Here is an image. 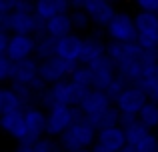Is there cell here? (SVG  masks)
Segmentation results:
<instances>
[{"label":"cell","mask_w":158,"mask_h":152,"mask_svg":"<svg viewBox=\"0 0 158 152\" xmlns=\"http://www.w3.org/2000/svg\"><path fill=\"white\" fill-rule=\"evenodd\" d=\"M86 92H88V88H82L68 78V80L48 86L46 92L40 96L38 106H42L44 110H50L52 106H78L82 102V98L86 96Z\"/></svg>","instance_id":"6da1fadb"},{"label":"cell","mask_w":158,"mask_h":152,"mask_svg":"<svg viewBox=\"0 0 158 152\" xmlns=\"http://www.w3.org/2000/svg\"><path fill=\"white\" fill-rule=\"evenodd\" d=\"M0 30H6L10 34H30V36H44L46 26L36 16L34 10H20L16 8L10 14L0 16Z\"/></svg>","instance_id":"7a4b0ae2"},{"label":"cell","mask_w":158,"mask_h":152,"mask_svg":"<svg viewBox=\"0 0 158 152\" xmlns=\"http://www.w3.org/2000/svg\"><path fill=\"white\" fill-rule=\"evenodd\" d=\"M96 136H98V130L80 112L78 118L74 120V124L58 138V142H60V146L66 152H76L82 148H92L96 144Z\"/></svg>","instance_id":"3957f363"},{"label":"cell","mask_w":158,"mask_h":152,"mask_svg":"<svg viewBox=\"0 0 158 152\" xmlns=\"http://www.w3.org/2000/svg\"><path fill=\"white\" fill-rule=\"evenodd\" d=\"M104 34L112 42H122V44H132L138 40L136 32V20L128 10H116L112 20L106 24Z\"/></svg>","instance_id":"277c9868"},{"label":"cell","mask_w":158,"mask_h":152,"mask_svg":"<svg viewBox=\"0 0 158 152\" xmlns=\"http://www.w3.org/2000/svg\"><path fill=\"white\" fill-rule=\"evenodd\" d=\"M106 54H108V58L114 62L118 74L124 76L144 56V48L140 46L138 42L122 44V42H112V40H108V52Z\"/></svg>","instance_id":"5b68a950"},{"label":"cell","mask_w":158,"mask_h":152,"mask_svg":"<svg viewBox=\"0 0 158 152\" xmlns=\"http://www.w3.org/2000/svg\"><path fill=\"white\" fill-rule=\"evenodd\" d=\"M150 102L146 90L138 84H126V88L118 94V98L114 100V106L120 110L122 118H132L138 116L140 110Z\"/></svg>","instance_id":"8992f818"},{"label":"cell","mask_w":158,"mask_h":152,"mask_svg":"<svg viewBox=\"0 0 158 152\" xmlns=\"http://www.w3.org/2000/svg\"><path fill=\"white\" fill-rule=\"evenodd\" d=\"M46 136L58 140L74 124L80 110L78 106H52L50 110H46Z\"/></svg>","instance_id":"52a82bcc"},{"label":"cell","mask_w":158,"mask_h":152,"mask_svg":"<svg viewBox=\"0 0 158 152\" xmlns=\"http://www.w3.org/2000/svg\"><path fill=\"white\" fill-rule=\"evenodd\" d=\"M136 32L138 40L136 42L144 50H158V14L154 12H136Z\"/></svg>","instance_id":"ba28073f"},{"label":"cell","mask_w":158,"mask_h":152,"mask_svg":"<svg viewBox=\"0 0 158 152\" xmlns=\"http://www.w3.org/2000/svg\"><path fill=\"white\" fill-rule=\"evenodd\" d=\"M76 68H78V62H70V60H64V58H60V56H56V58L40 62V78H42L48 86H52V84H56V82L68 80Z\"/></svg>","instance_id":"9c48e42d"},{"label":"cell","mask_w":158,"mask_h":152,"mask_svg":"<svg viewBox=\"0 0 158 152\" xmlns=\"http://www.w3.org/2000/svg\"><path fill=\"white\" fill-rule=\"evenodd\" d=\"M46 110L42 106H26L24 110V122H26V144H36L46 136Z\"/></svg>","instance_id":"30bf717a"},{"label":"cell","mask_w":158,"mask_h":152,"mask_svg":"<svg viewBox=\"0 0 158 152\" xmlns=\"http://www.w3.org/2000/svg\"><path fill=\"white\" fill-rule=\"evenodd\" d=\"M108 52V40L102 38L100 32H88L84 34V42H82V52L80 58H78V64L80 66H90L96 60L104 58Z\"/></svg>","instance_id":"8fae6325"},{"label":"cell","mask_w":158,"mask_h":152,"mask_svg":"<svg viewBox=\"0 0 158 152\" xmlns=\"http://www.w3.org/2000/svg\"><path fill=\"white\" fill-rule=\"evenodd\" d=\"M112 106H114V102H112V98L106 94V90L92 88V90L86 92V96L82 98V102L78 104V110L82 112V116H86L90 120V118L106 112V110L112 108Z\"/></svg>","instance_id":"7c38bea8"},{"label":"cell","mask_w":158,"mask_h":152,"mask_svg":"<svg viewBox=\"0 0 158 152\" xmlns=\"http://www.w3.org/2000/svg\"><path fill=\"white\" fill-rule=\"evenodd\" d=\"M36 52V36L30 34H10V42L6 48V56L14 62L32 58Z\"/></svg>","instance_id":"4fadbf2b"},{"label":"cell","mask_w":158,"mask_h":152,"mask_svg":"<svg viewBox=\"0 0 158 152\" xmlns=\"http://www.w3.org/2000/svg\"><path fill=\"white\" fill-rule=\"evenodd\" d=\"M84 12L90 16L94 28H102L104 30L106 24L112 20V16L116 14V8L112 0H86Z\"/></svg>","instance_id":"5bb4252c"},{"label":"cell","mask_w":158,"mask_h":152,"mask_svg":"<svg viewBox=\"0 0 158 152\" xmlns=\"http://www.w3.org/2000/svg\"><path fill=\"white\" fill-rule=\"evenodd\" d=\"M90 70H92V76H94V88L98 90H108V86L118 76V70H116L114 62L108 58V54L104 58L96 60L94 64H90Z\"/></svg>","instance_id":"9a60e30c"},{"label":"cell","mask_w":158,"mask_h":152,"mask_svg":"<svg viewBox=\"0 0 158 152\" xmlns=\"http://www.w3.org/2000/svg\"><path fill=\"white\" fill-rule=\"evenodd\" d=\"M38 76H40V60H36L34 56H32V58L14 62L10 84L12 82H16V84H32Z\"/></svg>","instance_id":"2e32d148"},{"label":"cell","mask_w":158,"mask_h":152,"mask_svg":"<svg viewBox=\"0 0 158 152\" xmlns=\"http://www.w3.org/2000/svg\"><path fill=\"white\" fill-rule=\"evenodd\" d=\"M34 10L42 22H48L58 14L72 12V4L70 0H34Z\"/></svg>","instance_id":"e0dca14e"},{"label":"cell","mask_w":158,"mask_h":152,"mask_svg":"<svg viewBox=\"0 0 158 152\" xmlns=\"http://www.w3.org/2000/svg\"><path fill=\"white\" fill-rule=\"evenodd\" d=\"M96 144L104 146V148L112 150V152H122L128 146V142H126V134H124L122 126H112V128L98 130Z\"/></svg>","instance_id":"ac0fdd59"},{"label":"cell","mask_w":158,"mask_h":152,"mask_svg":"<svg viewBox=\"0 0 158 152\" xmlns=\"http://www.w3.org/2000/svg\"><path fill=\"white\" fill-rule=\"evenodd\" d=\"M0 124L2 130L16 140L18 144H22L26 140V122H24V112H14V114H4L0 116Z\"/></svg>","instance_id":"d6986e66"},{"label":"cell","mask_w":158,"mask_h":152,"mask_svg":"<svg viewBox=\"0 0 158 152\" xmlns=\"http://www.w3.org/2000/svg\"><path fill=\"white\" fill-rule=\"evenodd\" d=\"M82 42H84V36H80L78 32L64 36V38L58 40V56L70 62H78L82 52Z\"/></svg>","instance_id":"ffe728a7"},{"label":"cell","mask_w":158,"mask_h":152,"mask_svg":"<svg viewBox=\"0 0 158 152\" xmlns=\"http://www.w3.org/2000/svg\"><path fill=\"white\" fill-rule=\"evenodd\" d=\"M44 26H46V34L52 36V38H56V40H60V38H64V36H68V34L74 32L70 12L54 16V18H50L48 22H44Z\"/></svg>","instance_id":"44dd1931"},{"label":"cell","mask_w":158,"mask_h":152,"mask_svg":"<svg viewBox=\"0 0 158 152\" xmlns=\"http://www.w3.org/2000/svg\"><path fill=\"white\" fill-rule=\"evenodd\" d=\"M26 104L22 102V98L16 94V90L12 86H4L0 88V114H14V112H24Z\"/></svg>","instance_id":"7402d4cb"},{"label":"cell","mask_w":158,"mask_h":152,"mask_svg":"<svg viewBox=\"0 0 158 152\" xmlns=\"http://www.w3.org/2000/svg\"><path fill=\"white\" fill-rule=\"evenodd\" d=\"M122 130L124 134H126V142L128 146H136L140 140H144V138L150 134V130L146 128V126L142 124V122L138 120V116H132V118H122Z\"/></svg>","instance_id":"603a6c76"},{"label":"cell","mask_w":158,"mask_h":152,"mask_svg":"<svg viewBox=\"0 0 158 152\" xmlns=\"http://www.w3.org/2000/svg\"><path fill=\"white\" fill-rule=\"evenodd\" d=\"M58 56V40L52 38V36L44 34L36 38V52H34V58L44 62V60H50Z\"/></svg>","instance_id":"cb8c5ba5"},{"label":"cell","mask_w":158,"mask_h":152,"mask_svg":"<svg viewBox=\"0 0 158 152\" xmlns=\"http://www.w3.org/2000/svg\"><path fill=\"white\" fill-rule=\"evenodd\" d=\"M90 124L94 126L96 130H104V128H112V126H120L122 124V114L116 106L108 108L106 112L98 114V116L90 118Z\"/></svg>","instance_id":"d4e9b609"},{"label":"cell","mask_w":158,"mask_h":152,"mask_svg":"<svg viewBox=\"0 0 158 152\" xmlns=\"http://www.w3.org/2000/svg\"><path fill=\"white\" fill-rule=\"evenodd\" d=\"M138 120L142 122V124L146 126L150 132L158 130V102H152V100L148 102V104L144 106L142 110H140Z\"/></svg>","instance_id":"484cf974"},{"label":"cell","mask_w":158,"mask_h":152,"mask_svg":"<svg viewBox=\"0 0 158 152\" xmlns=\"http://www.w3.org/2000/svg\"><path fill=\"white\" fill-rule=\"evenodd\" d=\"M70 80L76 82L78 86H82V88H94V76H92V70H90V66H80L78 64V68L72 72V76H70Z\"/></svg>","instance_id":"4316f807"},{"label":"cell","mask_w":158,"mask_h":152,"mask_svg":"<svg viewBox=\"0 0 158 152\" xmlns=\"http://www.w3.org/2000/svg\"><path fill=\"white\" fill-rule=\"evenodd\" d=\"M70 16H72L74 32H78V34H82V32H88L90 28L94 26L92 20H90V16L86 14L84 10H72V12H70Z\"/></svg>","instance_id":"83f0119b"},{"label":"cell","mask_w":158,"mask_h":152,"mask_svg":"<svg viewBox=\"0 0 158 152\" xmlns=\"http://www.w3.org/2000/svg\"><path fill=\"white\" fill-rule=\"evenodd\" d=\"M140 86H142V88L146 90L148 98H150L152 102H158V66H156L154 70H152L150 74L146 76V80H144Z\"/></svg>","instance_id":"f1b7e54d"},{"label":"cell","mask_w":158,"mask_h":152,"mask_svg":"<svg viewBox=\"0 0 158 152\" xmlns=\"http://www.w3.org/2000/svg\"><path fill=\"white\" fill-rule=\"evenodd\" d=\"M34 152H66V150L60 146V142H58L56 138L44 136L42 140H38L34 144Z\"/></svg>","instance_id":"f546056e"},{"label":"cell","mask_w":158,"mask_h":152,"mask_svg":"<svg viewBox=\"0 0 158 152\" xmlns=\"http://www.w3.org/2000/svg\"><path fill=\"white\" fill-rule=\"evenodd\" d=\"M134 148H136V152H158V134L150 132L144 140H140Z\"/></svg>","instance_id":"4dcf8cb0"},{"label":"cell","mask_w":158,"mask_h":152,"mask_svg":"<svg viewBox=\"0 0 158 152\" xmlns=\"http://www.w3.org/2000/svg\"><path fill=\"white\" fill-rule=\"evenodd\" d=\"M12 68H14V60H10L6 54H0V80L10 82Z\"/></svg>","instance_id":"1f68e13d"},{"label":"cell","mask_w":158,"mask_h":152,"mask_svg":"<svg viewBox=\"0 0 158 152\" xmlns=\"http://www.w3.org/2000/svg\"><path fill=\"white\" fill-rule=\"evenodd\" d=\"M132 2L140 12H154V14H158V0H132Z\"/></svg>","instance_id":"d6a6232c"},{"label":"cell","mask_w":158,"mask_h":152,"mask_svg":"<svg viewBox=\"0 0 158 152\" xmlns=\"http://www.w3.org/2000/svg\"><path fill=\"white\" fill-rule=\"evenodd\" d=\"M18 2L20 0H0V16L14 12L16 8H18Z\"/></svg>","instance_id":"836d02e7"},{"label":"cell","mask_w":158,"mask_h":152,"mask_svg":"<svg viewBox=\"0 0 158 152\" xmlns=\"http://www.w3.org/2000/svg\"><path fill=\"white\" fill-rule=\"evenodd\" d=\"M8 42H10V32H6V30H0V54H6Z\"/></svg>","instance_id":"e575fe53"},{"label":"cell","mask_w":158,"mask_h":152,"mask_svg":"<svg viewBox=\"0 0 158 152\" xmlns=\"http://www.w3.org/2000/svg\"><path fill=\"white\" fill-rule=\"evenodd\" d=\"M14 152H34V144H26V142H22V144L16 146Z\"/></svg>","instance_id":"d590c367"},{"label":"cell","mask_w":158,"mask_h":152,"mask_svg":"<svg viewBox=\"0 0 158 152\" xmlns=\"http://www.w3.org/2000/svg\"><path fill=\"white\" fill-rule=\"evenodd\" d=\"M70 4H72V10H84L86 0H70Z\"/></svg>","instance_id":"8d00e7d4"},{"label":"cell","mask_w":158,"mask_h":152,"mask_svg":"<svg viewBox=\"0 0 158 152\" xmlns=\"http://www.w3.org/2000/svg\"><path fill=\"white\" fill-rule=\"evenodd\" d=\"M92 150L94 152H112V150H108V148H104V146H100V144H94Z\"/></svg>","instance_id":"74e56055"},{"label":"cell","mask_w":158,"mask_h":152,"mask_svg":"<svg viewBox=\"0 0 158 152\" xmlns=\"http://www.w3.org/2000/svg\"><path fill=\"white\" fill-rule=\"evenodd\" d=\"M122 152H136V148H134V146H126Z\"/></svg>","instance_id":"f35d334b"},{"label":"cell","mask_w":158,"mask_h":152,"mask_svg":"<svg viewBox=\"0 0 158 152\" xmlns=\"http://www.w3.org/2000/svg\"><path fill=\"white\" fill-rule=\"evenodd\" d=\"M76 152H94L92 148H82V150H76Z\"/></svg>","instance_id":"ab89813d"},{"label":"cell","mask_w":158,"mask_h":152,"mask_svg":"<svg viewBox=\"0 0 158 152\" xmlns=\"http://www.w3.org/2000/svg\"><path fill=\"white\" fill-rule=\"evenodd\" d=\"M112 2H118V0H112Z\"/></svg>","instance_id":"60d3db41"}]
</instances>
